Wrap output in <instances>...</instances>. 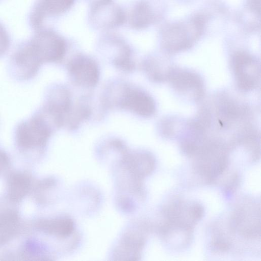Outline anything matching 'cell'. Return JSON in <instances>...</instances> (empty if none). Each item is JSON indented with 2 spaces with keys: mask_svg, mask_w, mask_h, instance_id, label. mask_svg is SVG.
<instances>
[{
  "mask_svg": "<svg viewBox=\"0 0 261 261\" xmlns=\"http://www.w3.org/2000/svg\"><path fill=\"white\" fill-rule=\"evenodd\" d=\"M206 103L212 116V128L215 126L220 132L233 130L237 134L253 125L251 107L227 91L217 92Z\"/></svg>",
  "mask_w": 261,
  "mask_h": 261,
  "instance_id": "6da1fadb",
  "label": "cell"
},
{
  "mask_svg": "<svg viewBox=\"0 0 261 261\" xmlns=\"http://www.w3.org/2000/svg\"><path fill=\"white\" fill-rule=\"evenodd\" d=\"M106 89L105 99L110 107L124 109L144 118L151 117L156 112L154 99L140 88L117 81L110 84Z\"/></svg>",
  "mask_w": 261,
  "mask_h": 261,
  "instance_id": "7a4b0ae2",
  "label": "cell"
},
{
  "mask_svg": "<svg viewBox=\"0 0 261 261\" xmlns=\"http://www.w3.org/2000/svg\"><path fill=\"white\" fill-rule=\"evenodd\" d=\"M22 44L41 65L60 61L66 51L64 38L54 30L48 28H43L34 31L33 35Z\"/></svg>",
  "mask_w": 261,
  "mask_h": 261,
  "instance_id": "3957f363",
  "label": "cell"
},
{
  "mask_svg": "<svg viewBox=\"0 0 261 261\" xmlns=\"http://www.w3.org/2000/svg\"><path fill=\"white\" fill-rule=\"evenodd\" d=\"M55 128L49 118L39 110L31 118L17 126L16 144L24 150L43 148Z\"/></svg>",
  "mask_w": 261,
  "mask_h": 261,
  "instance_id": "277c9868",
  "label": "cell"
},
{
  "mask_svg": "<svg viewBox=\"0 0 261 261\" xmlns=\"http://www.w3.org/2000/svg\"><path fill=\"white\" fill-rule=\"evenodd\" d=\"M230 64L239 90L249 92L259 86L260 65L256 57L247 51L239 50L231 56Z\"/></svg>",
  "mask_w": 261,
  "mask_h": 261,
  "instance_id": "5b68a950",
  "label": "cell"
},
{
  "mask_svg": "<svg viewBox=\"0 0 261 261\" xmlns=\"http://www.w3.org/2000/svg\"><path fill=\"white\" fill-rule=\"evenodd\" d=\"M167 81L176 92L192 101L200 102L204 97L205 87L204 80L195 71L173 67Z\"/></svg>",
  "mask_w": 261,
  "mask_h": 261,
  "instance_id": "8992f818",
  "label": "cell"
},
{
  "mask_svg": "<svg viewBox=\"0 0 261 261\" xmlns=\"http://www.w3.org/2000/svg\"><path fill=\"white\" fill-rule=\"evenodd\" d=\"M67 72L70 80L81 87L94 88L98 84L100 70L96 62L84 54L74 56L68 63Z\"/></svg>",
  "mask_w": 261,
  "mask_h": 261,
  "instance_id": "52a82bcc",
  "label": "cell"
},
{
  "mask_svg": "<svg viewBox=\"0 0 261 261\" xmlns=\"http://www.w3.org/2000/svg\"><path fill=\"white\" fill-rule=\"evenodd\" d=\"M75 0H36L29 16V23L34 31L43 28L48 17L58 16L66 12Z\"/></svg>",
  "mask_w": 261,
  "mask_h": 261,
  "instance_id": "ba28073f",
  "label": "cell"
},
{
  "mask_svg": "<svg viewBox=\"0 0 261 261\" xmlns=\"http://www.w3.org/2000/svg\"><path fill=\"white\" fill-rule=\"evenodd\" d=\"M89 19L97 28L111 29L123 24L126 15L123 9L112 1L90 6Z\"/></svg>",
  "mask_w": 261,
  "mask_h": 261,
  "instance_id": "9c48e42d",
  "label": "cell"
},
{
  "mask_svg": "<svg viewBox=\"0 0 261 261\" xmlns=\"http://www.w3.org/2000/svg\"><path fill=\"white\" fill-rule=\"evenodd\" d=\"M11 68L14 75L20 80H29L38 72L41 64L20 44L13 53Z\"/></svg>",
  "mask_w": 261,
  "mask_h": 261,
  "instance_id": "30bf717a",
  "label": "cell"
},
{
  "mask_svg": "<svg viewBox=\"0 0 261 261\" xmlns=\"http://www.w3.org/2000/svg\"><path fill=\"white\" fill-rule=\"evenodd\" d=\"M32 179L28 173L15 171L10 173L7 179V197L9 201L18 203L29 192Z\"/></svg>",
  "mask_w": 261,
  "mask_h": 261,
  "instance_id": "8fae6325",
  "label": "cell"
},
{
  "mask_svg": "<svg viewBox=\"0 0 261 261\" xmlns=\"http://www.w3.org/2000/svg\"><path fill=\"white\" fill-rule=\"evenodd\" d=\"M123 160L131 173L137 178H142L150 174L154 168V158L147 152L127 153L124 155Z\"/></svg>",
  "mask_w": 261,
  "mask_h": 261,
  "instance_id": "7c38bea8",
  "label": "cell"
},
{
  "mask_svg": "<svg viewBox=\"0 0 261 261\" xmlns=\"http://www.w3.org/2000/svg\"><path fill=\"white\" fill-rule=\"evenodd\" d=\"M20 218L16 211L6 209L0 212V246L12 240L19 232Z\"/></svg>",
  "mask_w": 261,
  "mask_h": 261,
  "instance_id": "4fadbf2b",
  "label": "cell"
},
{
  "mask_svg": "<svg viewBox=\"0 0 261 261\" xmlns=\"http://www.w3.org/2000/svg\"><path fill=\"white\" fill-rule=\"evenodd\" d=\"M36 228L44 233L59 237H66L73 231V221L68 218L41 219L37 221Z\"/></svg>",
  "mask_w": 261,
  "mask_h": 261,
  "instance_id": "5bb4252c",
  "label": "cell"
},
{
  "mask_svg": "<svg viewBox=\"0 0 261 261\" xmlns=\"http://www.w3.org/2000/svg\"><path fill=\"white\" fill-rule=\"evenodd\" d=\"M154 18V14L149 4L144 0H141L137 2L132 8L129 16V23L134 29H142L151 24Z\"/></svg>",
  "mask_w": 261,
  "mask_h": 261,
  "instance_id": "9a60e30c",
  "label": "cell"
},
{
  "mask_svg": "<svg viewBox=\"0 0 261 261\" xmlns=\"http://www.w3.org/2000/svg\"><path fill=\"white\" fill-rule=\"evenodd\" d=\"M173 67V65L152 57L144 60L142 63L143 71L147 77L156 83L167 81Z\"/></svg>",
  "mask_w": 261,
  "mask_h": 261,
  "instance_id": "2e32d148",
  "label": "cell"
},
{
  "mask_svg": "<svg viewBox=\"0 0 261 261\" xmlns=\"http://www.w3.org/2000/svg\"><path fill=\"white\" fill-rule=\"evenodd\" d=\"M186 121L177 116H167L161 119L158 124L160 134L164 138L179 137L185 126Z\"/></svg>",
  "mask_w": 261,
  "mask_h": 261,
  "instance_id": "e0dca14e",
  "label": "cell"
},
{
  "mask_svg": "<svg viewBox=\"0 0 261 261\" xmlns=\"http://www.w3.org/2000/svg\"><path fill=\"white\" fill-rule=\"evenodd\" d=\"M11 44V38L7 29L0 22V57L8 50Z\"/></svg>",
  "mask_w": 261,
  "mask_h": 261,
  "instance_id": "ac0fdd59",
  "label": "cell"
},
{
  "mask_svg": "<svg viewBox=\"0 0 261 261\" xmlns=\"http://www.w3.org/2000/svg\"><path fill=\"white\" fill-rule=\"evenodd\" d=\"M189 215L195 221L200 220L203 216V207L199 203H195L191 206L189 209Z\"/></svg>",
  "mask_w": 261,
  "mask_h": 261,
  "instance_id": "d6986e66",
  "label": "cell"
},
{
  "mask_svg": "<svg viewBox=\"0 0 261 261\" xmlns=\"http://www.w3.org/2000/svg\"><path fill=\"white\" fill-rule=\"evenodd\" d=\"M10 164V161L7 153L0 149V174L8 168Z\"/></svg>",
  "mask_w": 261,
  "mask_h": 261,
  "instance_id": "ffe728a7",
  "label": "cell"
},
{
  "mask_svg": "<svg viewBox=\"0 0 261 261\" xmlns=\"http://www.w3.org/2000/svg\"><path fill=\"white\" fill-rule=\"evenodd\" d=\"M212 247L217 251L224 252L228 249L229 245L224 241L216 240L213 242Z\"/></svg>",
  "mask_w": 261,
  "mask_h": 261,
  "instance_id": "44dd1931",
  "label": "cell"
},
{
  "mask_svg": "<svg viewBox=\"0 0 261 261\" xmlns=\"http://www.w3.org/2000/svg\"><path fill=\"white\" fill-rule=\"evenodd\" d=\"M251 5L253 9L257 11V8L259 9L260 0H251Z\"/></svg>",
  "mask_w": 261,
  "mask_h": 261,
  "instance_id": "7402d4cb",
  "label": "cell"
}]
</instances>
